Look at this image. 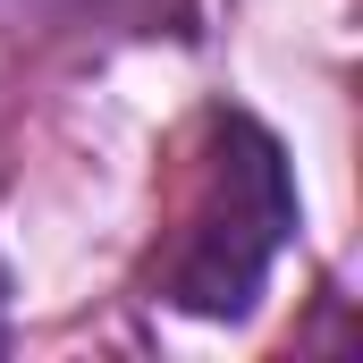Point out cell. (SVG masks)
<instances>
[{
	"instance_id": "2",
	"label": "cell",
	"mask_w": 363,
	"mask_h": 363,
	"mask_svg": "<svg viewBox=\"0 0 363 363\" xmlns=\"http://www.w3.org/2000/svg\"><path fill=\"white\" fill-rule=\"evenodd\" d=\"M144 9H161V0H144Z\"/></svg>"
},
{
	"instance_id": "1",
	"label": "cell",
	"mask_w": 363,
	"mask_h": 363,
	"mask_svg": "<svg viewBox=\"0 0 363 363\" xmlns=\"http://www.w3.org/2000/svg\"><path fill=\"white\" fill-rule=\"evenodd\" d=\"M296 237V178L262 118L203 110L169 237L152 254V296L194 321H245Z\"/></svg>"
}]
</instances>
